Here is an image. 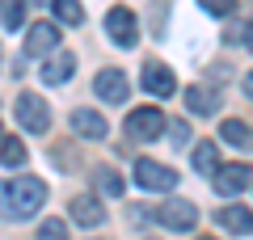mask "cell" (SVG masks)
I'll list each match as a JSON object with an SVG mask.
<instances>
[{"label": "cell", "mask_w": 253, "mask_h": 240, "mask_svg": "<svg viewBox=\"0 0 253 240\" xmlns=\"http://www.w3.org/2000/svg\"><path fill=\"white\" fill-rule=\"evenodd\" d=\"M42 202H46V186L38 177L0 181V211L9 215V219H30Z\"/></svg>", "instance_id": "1"}, {"label": "cell", "mask_w": 253, "mask_h": 240, "mask_svg": "<svg viewBox=\"0 0 253 240\" xmlns=\"http://www.w3.org/2000/svg\"><path fill=\"white\" fill-rule=\"evenodd\" d=\"M126 135L131 139H161L165 135V114L156 106H144V110H135V114H126Z\"/></svg>", "instance_id": "2"}, {"label": "cell", "mask_w": 253, "mask_h": 240, "mask_svg": "<svg viewBox=\"0 0 253 240\" xmlns=\"http://www.w3.org/2000/svg\"><path fill=\"white\" fill-rule=\"evenodd\" d=\"M13 110H17V122L26 126V131H34V135H42L46 126H51V110H46V101L34 97V93H21Z\"/></svg>", "instance_id": "3"}, {"label": "cell", "mask_w": 253, "mask_h": 240, "mask_svg": "<svg viewBox=\"0 0 253 240\" xmlns=\"http://www.w3.org/2000/svg\"><path fill=\"white\" fill-rule=\"evenodd\" d=\"M93 89H97L101 101H110V106H123V101H126V89H131V80H126L123 68H101L97 80H93Z\"/></svg>", "instance_id": "4"}, {"label": "cell", "mask_w": 253, "mask_h": 240, "mask_svg": "<svg viewBox=\"0 0 253 240\" xmlns=\"http://www.w3.org/2000/svg\"><path fill=\"white\" fill-rule=\"evenodd\" d=\"M156 219H161L169 232H190L194 223H199V206L186 202V198H173V202H165L161 211H156Z\"/></svg>", "instance_id": "5"}, {"label": "cell", "mask_w": 253, "mask_h": 240, "mask_svg": "<svg viewBox=\"0 0 253 240\" xmlns=\"http://www.w3.org/2000/svg\"><path fill=\"white\" fill-rule=\"evenodd\" d=\"M135 181L144 190H173L177 186V173L165 169L161 160H135Z\"/></svg>", "instance_id": "6"}, {"label": "cell", "mask_w": 253, "mask_h": 240, "mask_svg": "<svg viewBox=\"0 0 253 240\" xmlns=\"http://www.w3.org/2000/svg\"><path fill=\"white\" fill-rule=\"evenodd\" d=\"M211 177H215V190L224 198H236L249 190V164H215Z\"/></svg>", "instance_id": "7"}, {"label": "cell", "mask_w": 253, "mask_h": 240, "mask_svg": "<svg viewBox=\"0 0 253 240\" xmlns=\"http://www.w3.org/2000/svg\"><path fill=\"white\" fill-rule=\"evenodd\" d=\"M106 30H110V38H114L118 46H135V38H139V26H135V17H131V9H110L106 13Z\"/></svg>", "instance_id": "8"}, {"label": "cell", "mask_w": 253, "mask_h": 240, "mask_svg": "<svg viewBox=\"0 0 253 240\" xmlns=\"http://www.w3.org/2000/svg\"><path fill=\"white\" fill-rule=\"evenodd\" d=\"M55 46H59V26H51V21H34L26 34V55H51Z\"/></svg>", "instance_id": "9"}, {"label": "cell", "mask_w": 253, "mask_h": 240, "mask_svg": "<svg viewBox=\"0 0 253 240\" xmlns=\"http://www.w3.org/2000/svg\"><path fill=\"white\" fill-rule=\"evenodd\" d=\"M144 89L152 93V97H173V93H177V80H173V72L165 68V63H148L144 68Z\"/></svg>", "instance_id": "10"}, {"label": "cell", "mask_w": 253, "mask_h": 240, "mask_svg": "<svg viewBox=\"0 0 253 240\" xmlns=\"http://www.w3.org/2000/svg\"><path fill=\"white\" fill-rule=\"evenodd\" d=\"M68 211H72V219H76V223H84V228H97V223L106 219V206H101L97 198H89V194L72 198V202H68Z\"/></svg>", "instance_id": "11"}, {"label": "cell", "mask_w": 253, "mask_h": 240, "mask_svg": "<svg viewBox=\"0 0 253 240\" xmlns=\"http://www.w3.org/2000/svg\"><path fill=\"white\" fill-rule=\"evenodd\" d=\"M72 131L84 135V139H101L110 126H106V118H101L97 110H72Z\"/></svg>", "instance_id": "12"}, {"label": "cell", "mask_w": 253, "mask_h": 240, "mask_svg": "<svg viewBox=\"0 0 253 240\" xmlns=\"http://www.w3.org/2000/svg\"><path fill=\"white\" fill-rule=\"evenodd\" d=\"M186 106H190V114H203V118H207V114H215V110H219V97L211 89H203V84H190V89H186Z\"/></svg>", "instance_id": "13"}, {"label": "cell", "mask_w": 253, "mask_h": 240, "mask_svg": "<svg viewBox=\"0 0 253 240\" xmlns=\"http://www.w3.org/2000/svg\"><path fill=\"white\" fill-rule=\"evenodd\" d=\"M72 72H76V59L59 51V55H51V59H46L42 80H46V84H63V80H72Z\"/></svg>", "instance_id": "14"}, {"label": "cell", "mask_w": 253, "mask_h": 240, "mask_svg": "<svg viewBox=\"0 0 253 240\" xmlns=\"http://www.w3.org/2000/svg\"><path fill=\"white\" fill-rule=\"evenodd\" d=\"M0 164L4 169H21L26 164V143L17 135H0Z\"/></svg>", "instance_id": "15"}, {"label": "cell", "mask_w": 253, "mask_h": 240, "mask_svg": "<svg viewBox=\"0 0 253 240\" xmlns=\"http://www.w3.org/2000/svg\"><path fill=\"white\" fill-rule=\"evenodd\" d=\"M219 223H224L228 232H236V236H249V228H253L249 206H224V211H219Z\"/></svg>", "instance_id": "16"}, {"label": "cell", "mask_w": 253, "mask_h": 240, "mask_svg": "<svg viewBox=\"0 0 253 240\" xmlns=\"http://www.w3.org/2000/svg\"><path fill=\"white\" fill-rule=\"evenodd\" d=\"M55 9V17L63 21V26H81L84 21V9H81V0H46Z\"/></svg>", "instance_id": "17"}, {"label": "cell", "mask_w": 253, "mask_h": 240, "mask_svg": "<svg viewBox=\"0 0 253 240\" xmlns=\"http://www.w3.org/2000/svg\"><path fill=\"white\" fill-rule=\"evenodd\" d=\"M219 135H224L228 143H232V148H249V122H241V118H228L224 126H219Z\"/></svg>", "instance_id": "18"}, {"label": "cell", "mask_w": 253, "mask_h": 240, "mask_svg": "<svg viewBox=\"0 0 253 240\" xmlns=\"http://www.w3.org/2000/svg\"><path fill=\"white\" fill-rule=\"evenodd\" d=\"M215 164H219L215 143H199V148H194V169H199L203 177H211V173H215Z\"/></svg>", "instance_id": "19"}, {"label": "cell", "mask_w": 253, "mask_h": 240, "mask_svg": "<svg viewBox=\"0 0 253 240\" xmlns=\"http://www.w3.org/2000/svg\"><path fill=\"white\" fill-rule=\"evenodd\" d=\"M0 21H4V30H21V21H26L21 0H0Z\"/></svg>", "instance_id": "20"}, {"label": "cell", "mask_w": 253, "mask_h": 240, "mask_svg": "<svg viewBox=\"0 0 253 240\" xmlns=\"http://www.w3.org/2000/svg\"><path fill=\"white\" fill-rule=\"evenodd\" d=\"M93 181H97L101 194H123V177H118V173H110V169H97V173H93Z\"/></svg>", "instance_id": "21"}, {"label": "cell", "mask_w": 253, "mask_h": 240, "mask_svg": "<svg viewBox=\"0 0 253 240\" xmlns=\"http://www.w3.org/2000/svg\"><path fill=\"white\" fill-rule=\"evenodd\" d=\"M38 240H68V223L63 219H46L38 228Z\"/></svg>", "instance_id": "22"}, {"label": "cell", "mask_w": 253, "mask_h": 240, "mask_svg": "<svg viewBox=\"0 0 253 240\" xmlns=\"http://www.w3.org/2000/svg\"><path fill=\"white\" fill-rule=\"evenodd\" d=\"M199 4H203L207 13H215V17H224V13L236 9V0H199Z\"/></svg>", "instance_id": "23"}, {"label": "cell", "mask_w": 253, "mask_h": 240, "mask_svg": "<svg viewBox=\"0 0 253 240\" xmlns=\"http://www.w3.org/2000/svg\"><path fill=\"white\" fill-rule=\"evenodd\" d=\"M228 42H241V46H249V21H241L236 30H228Z\"/></svg>", "instance_id": "24"}, {"label": "cell", "mask_w": 253, "mask_h": 240, "mask_svg": "<svg viewBox=\"0 0 253 240\" xmlns=\"http://www.w3.org/2000/svg\"><path fill=\"white\" fill-rule=\"evenodd\" d=\"M165 126H169V139L181 148V143H186V135H190V131H186V122H165Z\"/></svg>", "instance_id": "25"}, {"label": "cell", "mask_w": 253, "mask_h": 240, "mask_svg": "<svg viewBox=\"0 0 253 240\" xmlns=\"http://www.w3.org/2000/svg\"><path fill=\"white\" fill-rule=\"evenodd\" d=\"M21 4H46V0H21Z\"/></svg>", "instance_id": "26"}, {"label": "cell", "mask_w": 253, "mask_h": 240, "mask_svg": "<svg viewBox=\"0 0 253 240\" xmlns=\"http://www.w3.org/2000/svg\"><path fill=\"white\" fill-rule=\"evenodd\" d=\"M0 63H4V46H0Z\"/></svg>", "instance_id": "27"}, {"label": "cell", "mask_w": 253, "mask_h": 240, "mask_svg": "<svg viewBox=\"0 0 253 240\" xmlns=\"http://www.w3.org/2000/svg\"><path fill=\"white\" fill-rule=\"evenodd\" d=\"M199 240H215V236H199Z\"/></svg>", "instance_id": "28"}, {"label": "cell", "mask_w": 253, "mask_h": 240, "mask_svg": "<svg viewBox=\"0 0 253 240\" xmlns=\"http://www.w3.org/2000/svg\"><path fill=\"white\" fill-rule=\"evenodd\" d=\"M0 135H4V131H0Z\"/></svg>", "instance_id": "29"}]
</instances>
